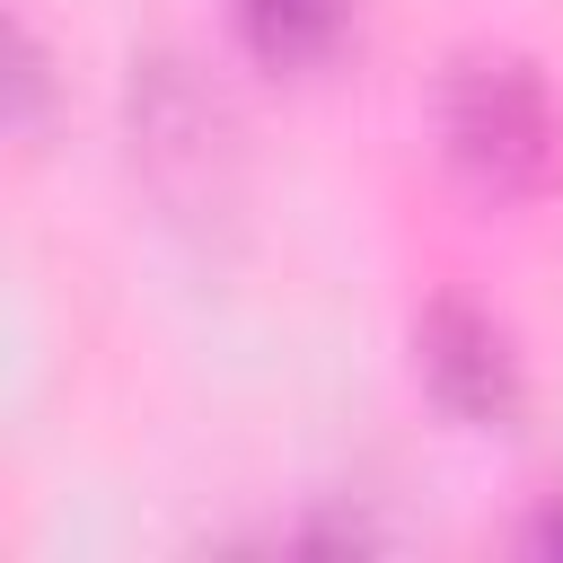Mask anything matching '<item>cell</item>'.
<instances>
[{
    "label": "cell",
    "instance_id": "5b68a950",
    "mask_svg": "<svg viewBox=\"0 0 563 563\" xmlns=\"http://www.w3.org/2000/svg\"><path fill=\"white\" fill-rule=\"evenodd\" d=\"M537 545H545V554H563V510H545V519H537Z\"/></svg>",
    "mask_w": 563,
    "mask_h": 563
},
{
    "label": "cell",
    "instance_id": "6da1fadb",
    "mask_svg": "<svg viewBox=\"0 0 563 563\" xmlns=\"http://www.w3.org/2000/svg\"><path fill=\"white\" fill-rule=\"evenodd\" d=\"M440 132H449V158L466 167V185H484V194H528L554 167V106H545L537 70L510 53L457 62Z\"/></svg>",
    "mask_w": 563,
    "mask_h": 563
},
{
    "label": "cell",
    "instance_id": "277c9868",
    "mask_svg": "<svg viewBox=\"0 0 563 563\" xmlns=\"http://www.w3.org/2000/svg\"><path fill=\"white\" fill-rule=\"evenodd\" d=\"M35 106H44V62H35L26 26L0 9V123H18V114H35Z\"/></svg>",
    "mask_w": 563,
    "mask_h": 563
},
{
    "label": "cell",
    "instance_id": "3957f363",
    "mask_svg": "<svg viewBox=\"0 0 563 563\" xmlns=\"http://www.w3.org/2000/svg\"><path fill=\"white\" fill-rule=\"evenodd\" d=\"M238 26L264 62H317L343 35V0H238Z\"/></svg>",
    "mask_w": 563,
    "mask_h": 563
},
{
    "label": "cell",
    "instance_id": "7a4b0ae2",
    "mask_svg": "<svg viewBox=\"0 0 563 563\" xmlns=\"http://www.w3.org/2000/svg\"><path fill=\"white\" fill-rule=\"evenodd\" d=\"M422 369H431V387L457 422H510L519 413V361H510L501 325L475 317V308H431Z\"/></svg>",
    "mask_w": 563,
    "mask_h": 563
}]
</instances>
